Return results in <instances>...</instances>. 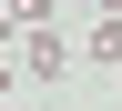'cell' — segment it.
Returning a JSON list of instances; mask_svg holds the SVG:
<instances>
[{
  "mask_svg": "<svg viewBox=\"0 0 122 111\" xmlns=\"http://www.w3.org/2000/svg\"><path fill=\"white\" fill-rule=\"evenodd\" d=\"M20 71H30V81H61V71H71V40H61L51 20H41V30H20Z\"/></svg>",
  "mask_w": 122,
  "mask_h": 111,
  "instance_id": "obj_1",
  "label": "cell"
},
{
  "mask_svg": "<svg viewBox=\"0 0 122 111\" xmlns=\"http://www.w3.org/2000/svg\"><path fill=\"white\" fill-rule=\"evenodd\" d=\"M92 71H122V10L92 20Z\"/></svg>",
  "mask_w": 122,
  "mask_h": 111,
  "instance_id": "obj_2",
  "label": "cell"
},
{
  "mask_svg": "<svg viewBox=\"0 0 122 111\" xmlns=\"http://www.w3.org/2000/svg\"><path fill=\"white\" fill-rule=\"evenodd\" d=\"M0 10H10V30H41V20L61 10V0H0Z\"/></svg>",
  "mask_w": 122,
  "mask_h": 111,
  "instance_id": "obj_3",
  "label": "cell"
},
{
  "mask_svg": "<svg viewBox=\"0 0 122 111\" xmlns=\"http://www.w3.org/2000/svg\"><path fill=\"white\" fill-rule=\"evenodd\" d=\"M61 10H122V0H61Z\"/></svg>",
  "mask_w": 122,
  "mask_h": 111,
  "instance_id": "obj_4",
  "label": "cell"
},
{
  "mask_svg": "<svg viewBox=\"0 0 122 111\" xmlns=\"http://www.w3.org/2000/svg\"><path fill=\"white\" fill-rule=\"evenodd\" d=\"M0 101H10V61H0Z\"/></svg>",
  "mask_w": 122,
  "mask_h": 111,
  "instance_id": "obj_5",
  "label": "cell"
},
{
  "mask_svg": "<svg viewBox=\"0 0 122 111\" xmlns=\"http://www.w3.org/2000/svg\"><path fill=\"white\" fill-rule=\"evenodd\" d=\"M0 51H10V10H0Z\"/></svg>",
  "mask_w": 122,
  "mask_h": 111,
  "instance_id": "obj_6",
  "label": "cell"
},
{
  "mask_svg": "<svg viewBox=\"0 0 122 111\" xmlns=\"http://www.w3.org/2000/svg\"><path fill=\"white\" fill-rule=\"evenodd\" d=\"M112 81H122V71H112Z\"/></svg>",
  "mask_w": 122,
  "mask_h": 111,
  "instance_id": "obj_7",
  "label": "cell"
}]
</instances>
